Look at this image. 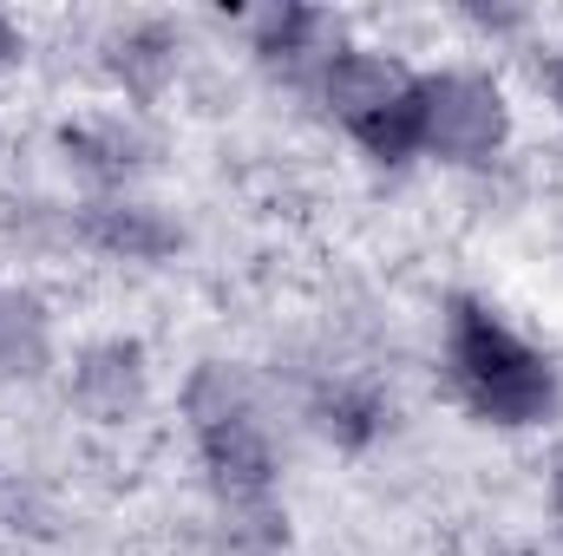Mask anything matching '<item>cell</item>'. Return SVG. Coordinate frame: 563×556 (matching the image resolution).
<instances>
[{
  "instance_id": "9",
  "label": "cell",
  "mask_w": 563,
  "mask_h": 556,
  "mask_svg": "<svg viewBox=\"0 0 563 556\" xmlns=\"http://www.w3.org/2000/svg\"><path fill=\"white\" fill-rule=\"evenodd\" d=\"M40 354H46V341H40V308L0 294V374H33Z\"/></svg>"
},
{
  "instance_id": "2",
  "label": "cell",
  "mask_w": 563,
  "mask_h": 556,
  "mask_svg": "<svg viewBox=\"0 0 563 556\" xmlns=\"http://www.w3.org/2000/svg\"><path fill=\"white\" fill-rule=\"evenodd\" d=\"M190 419H197V445H203V465H210L223 504H269L276 445L263 432V413H256L243 374L203 367L190 380Z\"/></svg>"
},
{
  "instance_id": "13",
  "label": "cell",
  "mask_w": 563,
  "mask_h": 556,
  "mask_svg": "<svg viewBox=\"0 0 563 556\" xmlns=\"http://www.w3.org/2000/svg\"><path fill=\"white\" fill-rule=\"evenodd\" d=\"M551 504H558V524H563V458H558V478H551Z\"/></svg>"
},
{
  "instance_id": "6",
  "label": "cell",
  "mask_w": 563,
  "mask_h": 556,
  "mask_svg": "<svg viewBox=\"0 0 563 556\" xmlns=\"http://www.w3.org/2000/svg\"><path fill=\"white\" fill-rule=\"evenodd\" d=\"M86 236L99 249L125 256V263H157V256L177 249V230L157 210H144V203H92L86 210Z\"/></svg>"
},
{
  "instance_id": "12",
  "label": "cell",
  "mask_w": 563,
  "mask_h": 556,
  "mask_svg": "<svg viewBox=\"0 0 563 556\" xmlns=\"http://www.w3.org/2000/svg\"><path fill=\"white\" fill-rule=\"evenodd\" d=\"M20 59V33H13V20L0 13V66H13Z\"/></svg>"
},
{
  "instance_id": "8",
  "label": "cell",
  "mask_w": 563,
  "mask_h": 556,
  "mask_svg": "<svg viewBox=\"0 0 563 556\" xmlns=\"http://www.w3.org/2000/svg\"><path fill=\"white\" fill-rule=\"evenodd\" d=\"M314 33H321V13H308V7H269L256 20V53L276 59V66H295L314 46Z\"/></svg>"
},
{
  "instance_id": "1",
  "label": "cell",
  "mask_w": 563,
  "mask_h": 556,
  "mask_svg": "<svg viewBox=\"0 0 563 556\" xmlns=\"http://www.w3.org/2000/svg\"><path fill=\"white\" fill-rule=\"evenodd\" d=\"M445 367L459 400L492 425H531L551 413L558 400V374L538 347H525L498 314H485L478 301H452L445 321Z\"/></svg>"
},
{
  "instance_id": "7",
  "label": "cell",
  "mask_w": 563,
  "mask_h": 556,
  "mask_svg": "<svg viewBox=\"0 0 563 556\" xmlns=\"http://www.w3.org/2000/svg\"><path fill=\"white\" fill-rule=\"evenodd\" d=\"M354 138L367 144V157H380V164H407L413 151H426V92L420 79H413V92L407 99H394L374 125H361Z\"/></svg>"
},
{
  "instance_id": "11",
  "label": "cell",
  "mask_w": 563,
  "mask_h": 556,
  "mask_svg": "<svg viewBox=\"0 0 563 556\" xmlns=\"http://www.w3.org/2000/svg\"><path fill=\"white\" fill-rule=\"evenodd\" d=\"M321 425H328L334 438L361 445V438L380 425V400H374V393H347V387H341V393H328V400H321Z\"/></svg>"
},
{
  "instance_id": "5",
  "label": "cell",
  "mask_w": 563,
  "mask_h": 556,
  "mask_svg": "<svg viewBox=\"0 0 563 556\" xmlns=\"http://www.w3.org/2000/svg\"><path fill=\"white\" fill-rule=\"evenodd\" d=\"M73 400H79V413L99 419V425H119L125 413H139L144 354L132 341H99V347L79 360V374H73Z\"/></svg>"
},
{
  "instance_id": "10",
  "label": "cell",
  "mask_w": 563,
  "mask_h": 556,
  "mask_svg": "<svg viewBox=\"0 0 563 556\" xmlns=\"http://www.w3.org/2000/svg\"><path fill=\"white\" fill-rule=\"evenodd\" d=\"M119 73H132L139 92H151V86L170 73V33H164V26H139V33H125V40H119Z\"/></svg>"
},
{
  "instance_id": "14",
  "label": "cell",
  "mask_w": 563,
  "mask_h": 556,
  "mask_svg": "<svg viewBox=\"0 0 563 556\" xmlns=\"http://www.w3.org/2000/svg\"><path fill=\"white\" fill-rule=\"evenodd\" d=\"M551 92H558V105H563V59L551 66Z\"/></svg>"
},
{
  "instance_id": "3",
  "label": "cell",
  "mask_w": 563,
  "mask_h": 556,
  "mask_svg": "<svg viewBox=\"0 0 563 556\" xmlns=\"http://www.w3.org/2000/svg\"><path fill=\"white\" fill-rule=\"evenodd\" d=\"M420 92H426V151H439L452 164L492 157L511 132L505 92L478 73H439V79H420Z\"/></svg>"
},
{
  "instance_id": "4",
  "label": "cell",
  "mask_w": 563,
  "mask_h": 556,
  "mask_svg": "<svg viewBox=\"0 0 563 556\" xmlns=\"http://www.w3.org/2000/svg\"><path fill=\"white\" fill-rule=\"evenodd\" d=\"M413 92V73H400L394 59H380V53H334L328 59V73H321V99H328V112L347 125V132H361V125H374L394 99H407Z\"/></svg>"
}]
</instances>
